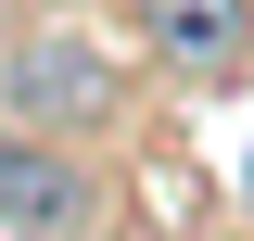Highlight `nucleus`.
Masks as SVG:
<instances>
[{"label": "nucleus", "mask_w": 254, "mask_h": 241, "mask_svg": "<svg viewBox=\"0 0 254 241\" xmlns=\"http://www.w3.org/2000/svg\"><path fill=\"white\" fill-rule=\"evenodd\" d=\"M13 115H38V127H115V102H127V76L102 63V38H76V26H51V38H26L13 51Z\"/></svg>", "instance_id": "nucleus-1"}, {"label": "nucleus", "mask_w": 254, "mask_h": 241, "mask_svg": "<svg viewBox=\"0 0 254 241\" xmlns=\"http://www.w3.org/2000/svg\"><path fill=\"white\" fill-rule=\"evenodd\" d=\"M140 38H153L165 76L216 89V76H242V51H254V0H140Z\"/></svg>", "instance_id": "nucleus-2"}, {"label": "nucleus", "mask_w": 254, "mask_h": 241, "mask_svg": "<svg viewBox=\"0 0 254 241\" xmlns=\"http://www.w3.org/2000/svg\"><path fill=\"white\" fill-rule=\"evenodd\" d=\"M89 165L64 140H0V241H38V229H89Z\"/></svg>", "instance_id": "nucleus-3"}, {"label": "nucleus", "mask_w": 254, "mask_h": 241, "mask_svg": "<svg viewBox=\"0 0 254 241\" xmlns=\"http://www.w3.org/2000/svg\"><path fill=\"white\" fill-rule=\"evenodd\" d=\"M38 241H89V229H38Z\"/></svg>", "instance_id": "nucleus-4"}, {"label": "nucleus", "mask_w": 254, "mask_h": 241, "mask_svg": "<svg viewBox=\"0 0 254 241\" xmlns=\"http://www.w3.org/2000/svg\"><path fill=\"white\" fill-rule=\"evenodd\" d=\"M242 203H254V165H242Z\"/></svg>", "instance_id": "nucleus-5"}]
</instances>
